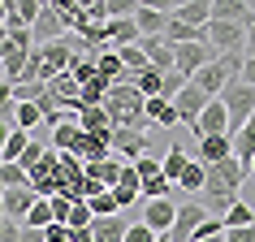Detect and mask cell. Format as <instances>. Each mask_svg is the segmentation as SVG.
Instances as JSON below:
<instances>
[{
    "instance_id": "6da1fadb",
    "label": "cell",
    "mask_w": 255,
    "mask_h": 242,
    "mask_svg": "<svg viewBox=\"0 0 255 242\" xmlns=\"http://www.w3.org/2000/svg\"><path fill=\"white\" fill-rule=\"evenodd\" d=\"M251 177V169L242 160H225V164H212L208 169V186H203L199 203L208 208V216H216V221H225L229 208L238 203V186Z\"/></svg>"
},
{
    "instance_id": "7a4b0ae2",
    "label": "cell",
    "mask_w": 255,
    "mask_h": 242,
    "mask_svg": "<svg viewBox=\"0 0 255 242\" xmlns=\"http://www.w3.org/2000/svg\"><path fill=\"white\" fill-rule=\"evenodd\" d=\"M104 113H108V121H113V130H143V134L151 130V121H147V100H143L130 82L108 87Z\"/></svg>"
},
{
    "instance_id": "3957f363",
    "label": "cell",
    "mask_w": 255,
    "mask_h": 242,
    "mask_svg": "<svg viewBox=\"0 0 255 242\" xmlns=\"http://www.w3.org/2000/svg\"><path fill=\"white\" fill-rule=\"evenodd\" d=\"M242 65H247V52H221L212 65H203L190 82H195V87H199L208 100H221V91H225L229 82H238V78H242Z\"/></svg>"
},
{
    "instance_id": "277c9868",
    "label": "cell",
    "mask_w": 255,
    "mask_h": 242,
    "mask_svg": "<svg viewBox=\"0 0 255 242\" xmlns=\"http://www.w3.org/2000/svg\"><path fill=\"white\" fill-rule=\"evenodd\" d=\"M221 104H225V113H229V138L234 134H242L247 130V121L255 117V87H247V82H229L225 91H221Z\"/></svg>"
},
{
    "instance_id": "5b68a950",
    "label": "cell",
    "mask_w": 255,
    "mask_h": 242,
    "mask_svg": "<svg viewBox=\"0 0 255 242\" xmlns=\"http://www.w3.org/2000/svg\"><path fill=\"white\" fill-rule=\"evenodd\" d=\"M203 221H212L208 208H203L199 199H182L177 203V221H173V229H169V238L173 242H195V234H199Z\"/></svg>"
},
{
    "instance_id": "8992f818",
    "label": "cell",
    "mask_w": 255,
    "mask_h": 242,
    "mask_svg": "<svg viewBox=\"0 0 255 242\" xmlns=\"http://www.w3.org/2000/svg\"><path fill=\"white\" fill-rule=\"evenodd\" d=\"M30 186H35L39 199H56V195H61V156H56L52 147H48V156L39 160V169L30 173Z\"/></svg>"
},
{
    "instance_id": "52a82bcc",
    "label": "cell",
    "mask_w": 255,
    "mask_h": 242,
    "mask_svg": "<svg viewBox=\"0 0 255 242\" xmlns=\"http://www.w3.org/2000/svg\"><path fill=\"white\" fill-rule=\"evenodd\" d=\"M208 104H212V100H208V95H203L199 87H195V82H186V87L177 91V100H173V108H177V121H182L186 130H195V125H199V117H203V108H208Z\"/></svg>"
},
{
    "instance_id": "ba28073f",
    "label": "cell",
    "mask_w": 255,
    "mask_h": 242,
    "mask_svg": "<svg viewBox=\"0 0 255 242\" xmlns=\"http://www.w3.org/2000/svg\"><path fill=\"white\" fill-rule=\"evenodd\" d=\"M208 43H212V52H242L247 48V26L238 22H208Z\"/></svg>"
},
{
    "instance_id": "9c48e42d",
    "label": "cell",
    "mask_w": 255,
    "mask_h": 242,
    "mask_svg": "<svg viewBox=\"0 0 255 242\" xmlns=\"http://www.w3.org/2000/svg\"><path fill=\"white\" fill-rule=\"evenodd\" d=\"M173 52H177V74H182V78H195L203 65L216 61L212 43H182V48H173Z\"/></svg>"
},
{
    "instance_id": "30bf717a",
    "label": "cell",
    "mask_w": 255,
    "mask_h": 242,
    "mask_svg": "<svg viewBox=\"0 0 255 242\" xmlns=\"http://www.w3.org/2000/svg\"><path fill=\"white\" fill-rule=\"evenodd\" d=\"M69 35V26L61 22V13H56V4L48 0L43 4V13H39V22H35V48H48V43H61Z\"/></svg>"
},
{
    "instance_id": "8fae6325",
    "label": "cell",
    "mask_w": 255,
    "mask_h": 242,
    "mask_svg": "<svg viewBox=\"0 0 255 242\" xmlns=\"http://www.w3.org/2000/svg\"><path fill=\"white\" fill-rule=\"evenodd\" d=\"M173 221H177V203H173V199H151V203H143V225H147L151 234H169Z\"/></svg>"
},
{
    "instance_id": "7c38bea8",
    "label": "cell",
    "mask_w": 255,
    "mask_h": 242,
    "mask_svg": "<svg viewBox=\"0 0 255 242\" xmlns=\"http://www.w3.org/2000/svg\"><path fill=\"white\" fill-rule=\"evenodd\" d=\"M164 13L186 22V26H208L212 22V0H182V4H164Z\"/></svg>"
},
{
    "instance_id": "4fadbf2b",
    "label": "cell",
    "mask_w": 255,
    "mask_h": 242,
    "mask_svg": "<svg viewBox=\"0 0 255 242\" xmlns=\"http://www.w3.org/2000/svg\"><path fill=\"white\" fill-rule=\"evenodd\" d=\"M225 160H234V138H229V134H208V138H199V164H203V169L225 164Z\"/></svg>"
},
{
    "instance_id": "5bb4252c",
    "label": "cell",
    "mask_w": 255,
    "mask_h": 242,
    "mask_svg": "<svg viewBox=\"0 0 255 242\" xmlns=\"http://www.w3.org/2000/svg\"><path fill=\"white\" fill-rule=\"evenodd\" d=\"M138 48L147 52L151 69H160V74H173V69H177V52H173L164 39H156V35H143V39H138Z\"/></svg>"
},
{
    "instance_id": "9a60e30c",
    "label": "cell",
    "mask_w": 255,
    "mask_h": 242,
    "mask_svg": "<svg viewBox=\"0 0 255 242\" xmlns=\"http://www.w3.org/2000/svg\"><path fill=\"white\" fill-rule=\"evenodd\" d=\"M39 203V195H35V186H22V190H4V216L9 221H17V225H26L30 208Z\"/></svg>"
},
{
    "instance_id": "2e32d148",
    "label": "cell",
    "mask_w": 255,
    "mask_h": 242,
    "mask_svg": "<svg viewBox=\"0 0 255 242\" xmlns=\"http://www.w3.org/2000/svg\"><path fill=\"white\" fill-rule=\"evenodd\" d=\"M212 22H238V26H251L255 9L247 4V0H216V4H212Z\"/></svg>"
},
{
    "instance_id": "e0dca14e",
    "label": "cell",
    "mask_w": 255,
    "mask_h": 242,
    "mask_svg": "<svg viewBox=\"0 0 255 242\" xmlns=\"http://www.w3.org/2000/svg\"><path fill=\"white\" fill-rule=\"evenodd\" d=\"M113 199H117V208H130V203L143 199V177H138L134 164H126V173H121V182L113 186Z\"/></svg>"
},
{
    "instance_id": "ac0fdd59",
    "label": "cell",
    "mask_w": 255,
    "mask_h": 242,
    "mask_svg": "<svg viewBox=\"0 0 255 242\" xmlns=\"http://www.w3.org/2000/svg\"><path fill=\"white\" fill-rule=\"evenodd\" d=\"M195 134H199V138H208V134H229V113H225V104H221V100H212V104L203 108Z\"/></svg>"
},
{
    "instance_id": "d6986e66",
    "label": "cell",
    "mask_w": 255,
    "mask_h": 242,
    "mask_svg": "<svg viewBox=\"0 0 255 242\" xmlns=\"http://www.w3.org/2000/svg\"><path fill=\"white\" fill-rule=\"evenodd\" d=\"M113 147L126 151V156H130V164H134V160H143V156H147V134H143V130H113Z\"/></svg>"
},
{
    "instance_id": "ffe728a7",
    "label": "cell",
    "mask_w": 255,
    "mask_h": 242,
    "mask_svg": "<svg viewBox=\"0 0 255 242\" xmlns=\"http://www.w3.org/2000/svg\"><path fill=\"white\" fill-rule=\"evenodd\" d=\"M78 125H82V134H91V138H104V143H113V121H108L104 104H100V108H87V113L78 117Z\"/></svg>"
},
{
    "instance_id": "44dd1931",
    "label": "cell",
    "mask_w": 255,
    "mask_h": 242,
    "mask_svg": "<svg viewBox=\"0 0 255 242\" xmlns=\"http://www.w3.org/2000/svg\"><path fill=\"white\" fill-rule=\"evenodd\" d=\"M134 22H138L143 35H156V39H164V30H169V13H164V9H151V4H138Z\"/></svg>"
},
{
    "instance_id": "7402d4cb",
    "label": "cell",
    "mask_w": 255,
    "mask_h": 242,
    "mask_svg": "<svg viewBox=\"0 0 255 242\" xmlns=\"http://www.w3.org/2000/svg\"><path fill=\"white\" fill-rule=\"evenodd\" d=\"M82 169H87V177L100 182L104 190H113V186L121 182V173H126V164H117L113 156H108V160H95V164H82Z\"/></svg>"
},
{
    "instance_id": "603a6c76",
    "label": "cell",
    "mask_w": 255,
    "mask_h": 242,
    "mask_svg": "<svg viewBox=\"0 0 255 242\" xmlns=\"http://www.w3.org/2000/svg\"><path fill=\"white\" fill-rule=\"evenodd\" d=\"M126 229H130V221H121V212H117V216H100L91 225V234H95V242H126Z\"/></svg>"
},
{
    "instance_id": "cb8c5ba5",
    "label": "cell",
    "mask_w": 255,
    "mask_h": 242,
    "mask_svg": "<svg viewBox=\"0 0 255 242\" xmlns=\"http://www.w3.org/2000/svg\"><path fill=\"white\" fill-rule=\"evenodd\" d=\"M147 121H151V125H164V130L182 125V121H177V108L169 104V100H160V95H156V100H147Z\"/></svg>"
},
{
    "instance_id": "d4e9b609",
    "label": "cell",
    "mask_w": 255,
    "mask_h": 242,
    "mask_svg": "<svg viewBox=\"0 0 255 242\" xmlns=\"http://www.w3.org/2000/svg\"><path fill=\"white\" fill-rule=\"evenodd\" d=\"M26 147H30V134H26V130H9L4 151H0V164H17L22 156H26Z\"/></svg>"
},
{
    "instance_id": "484cf974",
    "label": "cell",
    "mask_w": 255,
    "mask_h": 242,
    "mask_svg": "<svg viewBox=\"0 0 255 242\" xmlns=\"http://www.w3.org/2000/svg\"><path fill=\"white\" fill-rule=\"evenodd\" d=\"M234 160H242L247 169H251V160H255V117L247 121L242 134H234Z\"/></svg>"
},
{
    "instance_id": "4316f807",
    "label": "cell",
    "mask_w": 255,
    "mask_h": 242,
    "mask_svg": "<svg viewBox=\"0 0 255 242\" xmlns=\"http://www.w3.org/2000/svg\"><path fill=\"white\" fill-rule=\"evenodd\" d=\"M186 164H190V156H186V151H182V147L173 143V147H169V156L160 160V169H164V177H169V182L177 186V182H182V173H186Z\"/></svg>"
},
{
    "instance_id": "83f0119b",
    "label": "cell",
    "mask_w": 255,
    "mask_h": 242,
    "mask_svg": "<svg viewBox=\"0 0 255 242\" xmlns=\"http://www.w3.org/2000/svg\"><path fill=\"white\" fill-rule=\"evenodd\" d=\"M203 186H208V169H203L199 160H190L186 173H182V182H177V190H186V195H203Z\"/></svg>"
},
{
    "instance_id": "f1b7e54d",
    "label": "cell",
    "mask_w": 255,
    "mask_h": 242,
    "mask_svg": "<svg viewBox=\"0 0 255 242\" xmlns=\"http://www.w3.org/2000/svg\"><path fill=\"white\" fill-rule=\"evenodd\" d=\"M13 125H17V130H26V134H35L39 125H48V121H43V113L35 104H17L13 108Z\"/></svg>"
},
{
    "instance_id": "f546056e",
    "label": "cell",
    "mask_w": 255,
    "mask_h": 242,
    "mask_svg": "<svg viewBox=\"0 0 255 242\" xmlns=\"http://www.w3.org/2000/svg\"><path fill=\"white\" fill-rule=\"evenodd\" d=\"M151 199H177V186L169 182V177H147L143 182V203H151Z\"/></svg>"
},
{
    "instance_id": "4dcf8cb0",
    "label": "cell",
    "mask_w": 255,
    "mask_h": 242,
    "mask_svg": "<svg viewBox=\"0 0 255 242\" xmlns=\"http://www.w3.org/2000/svg\"><path fill=\"white\" fill-rule=\"evenodd\" d=\"M69 74L78 78V87H91V82L100 78V69H95V52H87V56H74V65H69Z\"/></svg>"
},
{
    "instance_id": "1f68e13d",
    "label": "cell",
    "mask_w": 255,
    "mask_h": 242,
    "mask_svg": "<svg viewBox=\"0 0 255 242\" xmlns=\"http://www.w3.org/2000/svg\"><path fill=\"white\" fill-rule=\"evenodd\" d=\"M0 186L4 190H22V186H30V173L22 164H0Z\"/></svg>"
},
{
    "instance_id": "d6a6232c",
    "label": "cell",
    "mask_w": 255,
    "mask_h": 242,
    "mask_svg": "<svg viewBox=\"0 0 255 242\" xmlns=\"http://www.w3.org/2000/svg\"><path fill=\"white\" fill-rule=\"evenodd\" d=\"M52 221H56V216H52V199H39L35 208H30V216H26V225H30V229H48Z\"/></svg>"
},
{
    "instance_id": "836d02e7",
    "label": "cell",
    "mask_w": 255,
    "mask_h": 242,
    "mask_svg": "<svg viewBox=\"0 0 255 242\" xmlns=\"http://www.w3.org/2000/svg\"><path fill=\"white\" fill-rule=\"evenodd\" d=\"M95 225V212H91V203L78 199L74 203V212H69V229H91Z\"/></svg>"
},
{
    "instance_id": "e575fe53",
    "label": "cell",
    "mask_w": 255,
    "mask_h": 242,
    "mask_svg": "<svg viewBox=\"0 0 255 242\" xmlns=\"http://www.w3.org/2000/svg\"><path fill=\"white\" fill-rule=\"evenodd\" d=\"M242 225H255V212L238 199L234 208H229V216H225V229H242Z\"/></svg>"
},
{
    "instance_id": "d590c367",
    "label": "cell",
    "mask_w": 255,
    "mask_h": 242,
    "mask_svg": "<svg viewBox=\"0 0 255 242\" xmlns=\"http://www.w3.org/2000/svg\"><path fill=\"white\" fill-rule=\"evenodd\" d=\"M91 203V212H95V221L100 216H117L121 208H117V199H113V190H104V195H95V199H87Z\"/></svg>"
},
{
    "instance_id": "8d00e7d4",
    "label": "cell",
    "mask_w": 255,
    "mask_h": 242,
    "mask_svg": "<svg viewBox=\"0 0 255 242\" xmlns=\"http://www.w3.org/2000/svg\"><path fill=\"white\" fill-rule=\"evenodd\" d=\"M186 82H190V78H182L177 69H173V74H164V82H160V100H169V104H173V100H177V91H182Z\"/></svg>"
},
{
    "instance_id": "74e56055",
    "label": "cell",
    "mask_w": 255,
    "mask_h": 242,
    "mask_svg": "<svg viewBox=\"0 0 255 242\" xmlns=\"http://www.w3.org/2000/svg\"><path fill=\"white\" fill-rule=\"evenodd\" d=\"M74 203H78V199H69V195H56V199H52V216L61 221V225H69V212H74Z\"/></svg>"
},
{
    "instance_id": "f35d334b",
    "label": "cell",
    "mask_w": 255,
    "mask_h": 242,
    "mask_svg": "<svg viewBox=\"0 0 255 242\" xmlns=\"http://www.w3.org/2000/svg\"><path fill=\"white\" fill-rule=\"evenodd\" d=\"M43 242H74V229L61 225V221H52V225L43 229Z\"/></svg>"
},
{
    "instance_id": "ab89813d",
    "label": "cell",
    "mask_w": 255,
    "mask_h": 242,
    "mask_svg": "<svg viewBox=\"0 0 255 242\" xmlns=\"http://www.w3.org/2000/svg\"><path fill=\"white\" fill-rule=\"evenodd\" d=\"M0 242H22V225L9 221V216H0Z\"/></svg>"
},
{
    "instance_id": "60d3db41",
    "label": "cell",
    "mask_w": 255,
    "mask_h": 242,
    "mask_svg": "<svg viewBox=\"0 0 255 242\" xmlns=\"http://www.w3.org/2000/svg\"><path fill=\"white\" fill-rule=\"evenodd\" d=\"M156 238H160V234H151V229L143 225V221H138V225H130V229H126V242H156Z\"/></svg>"
},
{
    "instance_id": "b9f144b4",
    "label": "cell",
    "mask_w": 255,
    "mask_h": 242,
    "mask_svg": "<svg viewBox=\"0 0 255 242\" xmlns=\"http://www.w3.org/2000/svg\"><path fill=\"white\" fill-rule=\"evenodd\" d=\"M134 169H138V177L147 182V177H160L164 169H160V160H151V156H143V160H134Z\"/></svg>"
},
{
    "instance_id": "7bdbcfd3",
    "label": "cell",
    "mask_w": 255,
    "mask_h": 242,
    "mask_svg": "<svg viewBox=\"0 0 255 242\" xmlns=\"http://www.w3.org/2000/svg\"><path fill=\"white\" fill-rule=\"evenodd\" d=\"M225 242H255V225H242V229H225Z\"/></svg>"
},
{
    "instance_id": "ee69618b",
    "label": "cell",
    "mask_w": 255,
    "mask_h": 242,
    "mask_svg": "<svg viewBox=\"0 0 255 242\" xmlns=\"http://www.w3.org/2000/svg\"><path fill=\"white\" fill-rule=\"evenodd\" d=\"M242 52H247V61H255V22L247 26V48H242Z\"/></svg>"
},
{
    "instance_id": "f6af8a7d",
    "label": "cell",
    "mask_w": 255,
    "mask_h": 242,
    "mask_svg": "<svg viewBox=\"0 0 255 242\" xmlns=\"http://www.w3.org/2000/svg\"><path fill=\"white\" fill-rule=\"evenodd\" d=\"M22 242H43V229H30V225H22Z\"/></svg>"
},
{
    "instance_id": "bcb514c9",
    "label": "cell",
    "mask_w": 255,
    "mask_h": 242,
    "mask_svg": "<svg viewBox=\"0 0 255 242\" xmlns=\"http://www.w3.org/2000/svg\"><path fill=\"white\" fill-rule=\"evenodd\" d=\"M242 82H247V87H255V61H247V65H242Z\"/></svg>"
},
{
    "instance_id": "7dc6e473",
    "label": "cell",
    "mask_w": 255,
    "mask_h": 242,
    "mask_svg": "<svg viewBox=\"0 0 255 242\" xmlns=\"http://www.w3.org/2000/svg\"><path fill=\"white\" fill-rule=\"evenodd\" d=\"M4 138H9V125H4V117H0V151H4Z\"/></svg>"
},
{
    "instance_id": "c3c4849f",
    "label": "cell",
    "mask_w": 255,
    "mask_h": 242,
    "mask_svg": "<svg viewBox=\"0 0 255 242\" xmlns=\"http://www.w3.org/2000/svg\"><path fill=\"white\" fill-rule=\"evenodd\" d=\"M199 242H225V234H216V238H199Z\"/></svg>"
},
{
    "instance_id": "681fc988",
    "label": "cell",
    "mask_w": 255,
    "mask_h": 242,
    "mask_svg": "<svg viewBox=\"0 0 255 242\" xmlns=\"http://www.w3.org/2000/svg\"><path fill=\"white\" fill-rule=\"evenodd\" d=\"M0 216H4V199H0Z\"/></svg>"
},
{
    "instance_id": "f907efd6",
    "label": "cell",
    "mask_w": 255,
    "mask_h": 242,
    "mask_svg": "<svg viewBox=\"0 0 255 242\" xmlns=\"http://www.w3.org/2000/svg\"><path fill=\"white\" fill-rule=\"evenodd\" d=\"M251 177H255V160H251Z\"/></svg>"
}]
</instances>
